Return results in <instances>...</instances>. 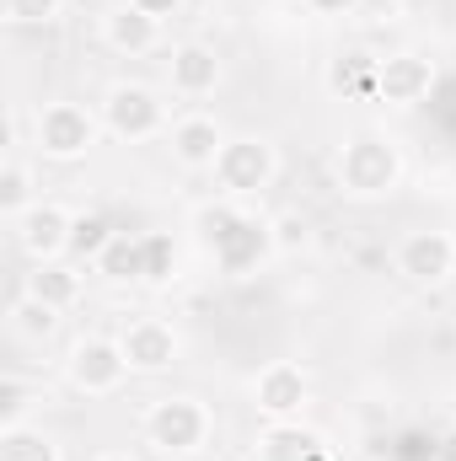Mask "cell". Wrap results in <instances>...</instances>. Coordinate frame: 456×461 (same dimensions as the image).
Returning <instances> with one entry per match:
<instances>
[{"instance_id":"obj_1","label":"cell","mask_w":456,"mask_h":461,"mask_svg":"<svg viewBox=\"0 0 456 461\" xmlns=\"http://www.w3.org/2000/svg\"><path fill=\"white\" fill-rule=\"evenodd\" d=\"M194 230H199V241L215 252V263H221L226 274H252V268L274 252L269 221L247 215V210H242V199H215V204H199Z\"/></svg>"},{"instance_id":"obj_2","label":"cell","mask_w":456,"mask_h":461,"mask_svg":"<svg viewBox=\"0 0 456 461\" xmlns=\"http://www.w3.org/2000/svg\"><path fill=\"white\" fill-rule=\"evenodd\" d=\"M333 177H339V194L354 204H376V199H392L397 183H403V150L376 134V129H360L339 145V161H333Z\"/></svg>"},{"instance_id":"obj_3","label":"cell","mask_w":456,"mask_h":461,"mask_svg":"<svg viewBox=\"0 0 456 461\" xmlns=\"http://www.w3.org/2000/svg\"><path fill=\"white\" fill-rule=\"evenodd\" d=\"M145 429V446H156L161 456H199L215 435V413L188 397V392H172V397H156L140 419Z\"/></svg>"},{"instance_id":"obj_4","label":"cell","mask_w":456,"mask_h":461,"mask_svg":"<svg viewBox=\"0 0 456 461\" xmlns=\"http://www.w3.org/2000/svg\"><path fill=\"white\" fill-rule=\"evenodd\" d=\"M103 134V113L81 108V103H43L32 113V150L43 161H81Z\"/></svg>"},{"instance_id":"obj_5","label":"cell","mask_w":456,"mask_h":461,"mask_svg":"<svg viewBox=\"0 0 456 461\" xmlns=\"http://www.w3.org/2000/svg\"><path fill=\"white\" fill-rule=\"evenodd\" d=\"M215 188H221V199H258L274 177H279V150H274V140H263V134H231L226 150L215 156Z\"/></svg>"},{"instance_id":"obj_6","label":"cell","mask_w":456,"mask_h":461,"mask_svg":"<svg viewBox=\"0 0 456 461\" xmlns=\"http://www.w3.org/2000/svg\"><path fill=\"white\" fill-rule=\"evenodd\" d=\"M103 129L123 140V145H140V140H156V134H167L172 123H167V103L145 86V81H118L108 86V97H103Z\"/></svg>"},{"instance_id":"obj_7","label":"cell","mask_w":456,"mask_h":461,"mask_svg":"<svg viewBox=\"0 0 456 461\" xmlns=\"http://www.w3.org/2000/svg\"><path fill=\"white\" fill-rule=\"evenodd\" d=\"M129 375L134 370H129L118 339H76V344L65 348V381L81 397H114Z\"/></svg>"},{"instance_id":"obj_8","label":"cell","mask_w":456,"mask_h":461,"mask_svg":"<svg viewBox=\"0 0 456 461\" xmlns=\"http://www.w3.org/2000/svg\"><path fill=\"white\" fill-rule=\"evenodd\" d=\"M312 402V375L306 365L296 359H269L258 375H252V408L269 419V424H296Z\"/></svg>"},{"instance_id":"obj_9","label":"cell","mask_w":456,"mask_h":461,"mask_svg":"<svg viewBox=\"0 0 456 461\" xmlns=\"http://www.w3.org/2000/svg\"><path fill=\"white\" fill-rule=\"evenodd\" d=\"M392 263H397V274H403L408 285H419V290H441V285L456 274V236L451 230H441V226L408 230V236L397 241Z\"/></svg>"},{"instance_id":"obj_10","label":"cell","mask_w":456,"mask_h":461,"mask_svg":"<svg viewBox=\"0 0 456 461\" xmlns=\"http://www.w3.org/2000/svg\"><path fill=\"white\" fill-rule=\"evenodd\" d=\"M118 348H123V359H129L134 375H161V370H172L183 359V333L167 317L140 312V317H129L118 328Z\"/></svg>"},{"instance_id":"obj_11","label":"cell","mask_w":456,"mask_h":461,"mask_svg":"<svg viewBox=\"0 0 456 461\" xmlns=\"http://www.w3.org/2000/svg\"><path fill=\"white\" fill-rule=\"evenodd\" d=\"M430 92H435V59L430 54L397 49V54L376 59V97L387 108H419Z\"/></svg>"},{"instance_id":"obj_12","label":"cell","mask_w":456,"mask_h":461,"mask_svg":"<svg viewBox=\"0 0 456 461\" xmlns=\"http://www.w3.org/2000/svg\"><path fill=\"white\" fill-rule=\"evenodd\" d=\"M70 221H76V210H65L54 199H38L32 210H22L11 221V230H16V247L32 263H49V258H70Z\"/></svg>"},{"instance_id":"obj_13","label":"cell","mask_w":456,"mask_h":461,"mask_svg":"<svg viewBox=\"0 0 456 461\" xmlns=\"http://www.w3.org/2000/svg\"><path fill=\"white\" fill-rule=\"evenodd\" d=\"M226 140L231 134L221 129V118H210V113H183L167 129V145H172L178 167H188V172H210L215 156L226 150Z\"/></svg>"},{"instance_id":"obj_14","label":"cell","mask_w":456,"mask_h":461,"mask_svg":"<svg viewBox=\"0 0 456 461\" xmlns=\"http://www.w3.org/2000/svg\"><path fill=\"white\" fill-rule=\"evenodd\" d=\"M103 43H108L114 54H123V59H145V54L161 49V22L145 16L140 5L118 0V5L103 11Z\"/></svg>"},{"instance_id":"obj_15","label":"cell","mask_w":456,"mask_h":461,"mask_svg":"<svg viewBox=\"0 0 456 461\" xmlns=\"http://www.w3.org/2000/svg\"><path fill=\"white\" fill-rule=\"evenodd\" d=\"M167 86H172L178 97H188V103L210 97V92L221 86V54H215L210 43H178V49L167 54Z\"/></svg>"},{"instance_id":"obj_16","label":"cell","mask_w":456,"mask_h":461,"mask_svg":"<svg viewBox=\"0 0 456 461\" xmlns=\"http://www.w3.org/2000/svg\"><path fill=\"white\" fill-rule=\"evenodd\" d=\"M81 268H87V263H76V258H49V263H32L22 290H27L32 301L54 306V312H70V306L81 301V290H87Z\"/></svg>"},{"instance_id":"obj_17","label":"cell","mask_w":456,"mask_h":461,"mask_svg":"<svg viewBox=\"0 0 456 461\" xmlns=\"http://www.w3.org/2000/svg\"><path fill=\"white\" fill-rule=\"evenodd\" d=\"M328 440L317 429H306L301 419L296 424H269L252 446V461H328Z\"/></svg>"},{"instance_id":"obj_18","label":"cell","mask_w":456,"mask_h":461,"mask_svg":"<svg viewBox=\"0 0 456 461\" xmlns=\"http://www.w3.org/2000/svg\"><path fill=\"white\" fill-rule=\"evenodd\" d=\"M97 274H103V279H114V285H145V236L118 230L114 247L97 258Z\"/></svg>"},{"instance_id":"obj_19","label":"cell","mask_w":456,"mask_h":461,"mask_svg":"<svg viewBox=\"0 0 456 461\" xmlns=\"http://www.w3.org/2000/svg\"><path fill=\"white\" fill-rule=\"evenodd\" d=\"M32 204H38V172H32V161L5 156V167H0V215L16 221V215L32 210Z\"/></svg>"},{"instance_id":"obj_20","label":"cell","mask_w":456,"mask_h":461,"mask_svg":"<svg viewBox=\"0 0 456 461\" xmlns=\"http://www.w3.org/2000/svg\"><path fill=\"white\" fill-rule=\"evenodd\" d=\"M114 236L118 230L103 210H76V221H70V258L76 263H97L114 247Z\"/></svg>"},{"instance_id":"obj_21","label":"cell","mask_w":456,"mask_h":461,"mask_svg":"<svg viewBox=\"0 0 456 461\" xmlns=\"http://www.w3.org/2000/svg\"><path fill=\"white\" fill-rule=\"evenodd\" d=\"M43 402H49L43 386H32V381H22V375H5V381H0V429H27V419H32Z\"/></svg>"},{"instance_id":"obj_22","label":"cell","mask_w":456,"mask_h":461,"mask_svg":"<svg viewBox=\"0 0 456 461\" xmlns=\"http://www.w3.org/2000/svg\"><path fill=\"white\" fill-rule=\"evenodd\" d=\"M0 461H65L59 440L43 429H0Z\"/></svg>"},{"instance_id":"obj_23","label":"cell","mask_w":456,"mask_h":461,"mask_svg":"<svg viewBox=\"0 0 456 461\" xmlns=\"http://www.w3.org/2000/svg\"><path fill=\"white\" fill-rule=\"evenodd\" d=\"M54 322H59V312H54V306H43V301H32L27 290L11 301V333H16V339H49V333H54Z\"/></svg>"},{"instance_id":"obj_24","label":"cell","mask_w":456,"mask_h":461,"mask_svg":"<svg viewBox=\"0 0 456 461\" xmlns=\"http://www.w3.org/2000/svg\"><path fill=\"white\" fill-rule=\"evenodd\" d=\"M140 236H145V285L178 279V241L167 230H140Z\"/></svg>"},{"instance_id":"obj_25","label":"cell","mask_w":456,"mask_h":461,"mask_svg":"<svg viewBox=\"0 0 456 461\" xmlns=\"http://www.w3.org/2000/svg\"><path fill=\"white\" fill-rule=\"evenodd\" d=\"M269 236H274V252H306L312 247V221L301 210H279L269 221Z\"/></svg>"},{"instance_id":"obj_26","label":"cell","mask_w":456,"mask_h":461,"mask_svg":"<svg viewBox=\"0 0 456 461\" xmlns=\"http://www.w3.org/2000/svg\"><path fill=\"white\" fill-rule=\"evenodd\" d=\"M328 86H333V92H376V59H365V54L339 59V65L328 70Z\"/></svg>"},{"instance_id":"obj_27","label":"cell","mask_w":456,"mask_h":461,"mask_svg":"<svg viewBox=\"0 0 456 461\" xmlns=\"http://www.w3.org/2000/svg\"><path fill=\"white\" fill-rule=\"evenodd\" d=\"M0 11L11 27H49L65 11V0H0Z\"/></svg>"},{"instance_id":"obj_28","label":"cell","mask_w":456,"mask_h":461,"mask_svg":"<svg viewBox=\"0 0 456 461\" xmlns=\"http://www.w3.org/2000/svg\"><path fill=\"white\" fill-rule=\"evenodd\" d=\"M129 5H140L145 16H156V22H167V16H178L183 11V0H129Z\"/></svg>"},{"instance_id":"obj_29","label":"cell","mask_w":456,"mask_h":461,"mask_svg":"<svg viewBox=\"0 0 456 461\" xmlns=\"http://www.w3.org/2000/svg\"><path fill=\"white\" fill-rule=\"evenodd\" d=\"M435 456H441V461H456V435H446V440L435 446Z\"/></svg>"},{"instance_id":"obj_30","label":"cell","mask_w":456,"mask_h":461,"mask_svg":"<svg viewBox=\"0 0 456 461\" xmlns=\"http://www.w3.org/2000/svg\"><path fill=\"white\" fill-rule=\"evenodd\" d=\"M92 461H134L129 451H103V456H92Z\"/></svg>"}]
</instances>
